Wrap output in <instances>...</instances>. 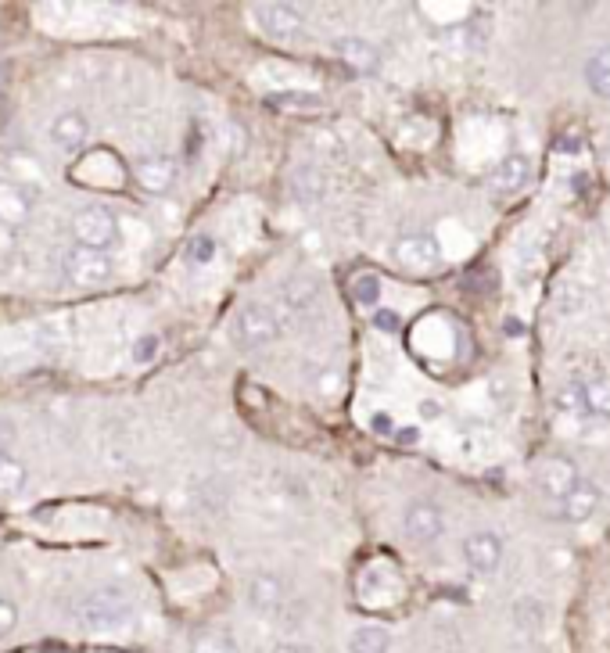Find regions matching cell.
Instances as JSON below:
<instances>
[{"label": "cell", "mask_w": 610, "mask_h": 653, "mask_svg": "<svg viewBox=\"0 0 610 653\" xmlns=\"http://www.w3.org/2000/svg\"><path fill=\"white\" fill-rule=\"evenodd\" d=\"M15 625H18V607L0 596V639L8 636V632H15Z\"/></svg>", "instance_id": "26"}, {"label": "cell", "mask_w": 610, "mask_h": 653, "mask_svg": "<svg viewBox=\"0 0 610 653\" xmlns=\"http://www.w3.org/2000/svg\"><path fill=\"white\" fill-rule=\"evenodd\" d=\"M557 406L564 413H571V417H582V399H578V384H571V388H564V392L557 395Z\"/></svg>", "instance_id": "25"}, {"label": "cell", "mask_w": 610, "mask_h": 653, "mask_svg": "<svg viewBox=\"0 0 610 653\" xmlns=\"http://www.w3.org/2000/svg\"><path fill=\"white\" fill-rule=\"evenodd\" d=\"M395 262L410 273H431L442 262V248L431 234H402L395 241Z\"/></svg>", "instance_id": "6"}, {"label": "cell", "mask_w": 610, "mask_h": 653, "mask_svg": "<svg viewBox=\"0 0 610 653\" xmlns=\"http://www.w3.org/2000/svg\"><path fill=\"white\" fill-rule=\"evenodd\" d=\"M26 488V467L11 453H0V496H15Z\"/></svg>", "instance_id": "20"}, {"label": "cell", "mask_w": 610, "mask_h": 653, "mask_svg": "<svg viewBox=\"0 0 610 653\" xmlns=\"http://www.w3.org/2000/svg\"><path fill=\"white\" fill-rule=\"evenodd\" d=\"M600 499H603L600 485H593V481L582 478L557 503V517H560V521H567V524H582V521H589L596 510H600Z\"/></svg>", "instance_id": "10"}, {"label": "cell", "mask_w": 610, "mask_h": 653, "mask_svg": "<svg viewBox=\"0 0 610 653\" xmlns=\"http://www.w3.org/2000/svg\"><path fill=\"white\" fill-rule=\"evenodd\" d=\"M115 234H119V223H115L108 205H83V209L72 216V237H76L79 248L108 252L115 244Z\"/></svg>", "instance_id": "3"}, {"label": "cell", "mask_w": 610, "mask_h": 653, "mask_svg": "<svg viewBox=\"0 0 610 653\" xmlns=\"http://www.w3.org/2000/svg\"><path fill=\"white\" fill-rule=\"evenodd\" d=\"M284 582H280L277 575H259L252 582V589H248V600H252V607L259 610V614H273V610H280V603H284Z\"/></svg>", "instance_id": "16"}, {"label": "cell", "mask_w": 610, "mask_h": 653, "mask_svg": "<svg viewBox=\"0 0 610 653\" xmlns=\"http://www.w3.org/2000/svg\"><path fill=\"white\" fill-rule=\"evenodd\" d=\"M392 650V636L381 625H363L349 636V653H388Z\"/></svg>", "instance_id": "19"}, {"label": "cell", "mask_w": 610, "mask_h": 653, "mask_svg": "<svg viewBox=\"0 0 610 653\" xmlns=\"http://www.w3.org/2000/svg\"><path fill=\"white\" fill-rule=\"evenodd\" d=\"M585 83L596 97H607L610 101V44L596 47L585 61Z\"/></svg>", "instance_id": "17"}, {"label": "cell", "mask_w": 610, "mask_h": 653, "mask_svg": "<svg viewBox=\"0 0 610 653\" xmlns=\"http://www.w3.org/2000/svg\"><path fill=\"white\" fill-rule=\"evenodd\" d=\"M255 26H259L266 36H273V40H291V36L302 33L305 18L295 4H280V0H273V4H255Z\"/></svg>", "instance_id": "7"}, {"label": "cell", "mask_w": 610, "mask_h": 653, "mask_svg": "<svg viewBox=\"0 0 610 653\" xmlns=\"http://www.w3.org/2000/svg\"><path fill=\"white\" fill-rule=\"evenodd\" d=\"M277 334H280L277 313L262 302H248L244 309H237V316L230 320V341H234L241 352L262 349V345H270Z\"/></svg>", "instance_id": "2"}, {"label": "cell", "mask_w": 610, "mask_h": 653, "mask_svg": "<svg viewBox=\"0 0 610 653\" xmlns=\"http://www.w3.org/2000/svg\"><path fill=\"white\" fill-rule=\"evenodd\" d=\"M578 481H582V474H578V467L571 460H546L539 471H535V488H539L553 506H557Z\"/></svg>", "instance_id": "9"}, {"label": "cell", "mask_w": 610, "mask_h": 653, "mask_svg": "<svg viewBox=\"0 0 610 653\" xmlns=\"http://www.w3.org/2000/svg\"><path fill=\"white\" fill-rule=\"evenodd\" d=\"M191 653H237V643L227 632H205V636L194 639Z\"/></svg>", "instance_id": "22"}, {"label": "cell", "mask_w": 610, "mask_h": 653, "mask_svg": "<svg viewBox=\"0 0 610 653\" xmlns=\"http://www.w3.org/2000/svg\"><path fill=\"white\" fill-rule=\"evenodd\" d=\"M463 560L478 575H496L503 564V539L496 532H471L463 539Z\"/></svg>", "instance_id": "8"}, {"label": "cell", "mask_w": 610, "mask_h": 653, "mask_svg": "<svg viewBox=\"0 0 610 653\" xmlns=\"http://www.w3.org/2000/svg\"><path fill=\"white\" fill-rule=\"evenodd\" d=\"M402 532L406 539L417 542V546H431V542L442 539L445 532V517L431 499H413L406 506V514H402Z\"/></svg>", "instance_id": "5"}, {"label": "cell", "mask_w": 610, "mask_h": 653, "mask_svg": "<svg viewBox=\"0 0 610 653\" xmlns=\"http://www.w3.org/2000/svg\"><path fill=\"white\" fill-rule=\"evenodd\" d=\"M33 216V194L15 180H0V223L4 227H22Z\"/></svg>", "instance_id": "12"}, {"label": "cell", "mask_w": 610, "mask_h": 653, "mask_svg": "<svg viewBox=\"0 0 610 653\" xmlns=\"http://www.w3.org/2000/svg\"><path fill=\"white\" fill-rule=\"evenodd\" d=\"M273 653H302V650H298V646H291V643H280Z\"/></svg>", "instance_id": "29"}, {"label": "cell", "mask_w": 610, "mask_h": 653, "mask_svg": "<svg viewBox=\"0 0 610 653\" xmlns=\"http://www.w3.org/2000/svg\"><path fill=\"white\" fill-rule=\"evenodd\" d=\"M133 618V603L130 596L115 589V585H105V589H94L83 600L76 603V621L90 632H115V628L130 625Z\"/></svg>", "instance_id": "1"}, {"label": "cell", "mask_w": 610, "mask_h": 653, "mask_svg": "<svg viewBox=\"0 0 610 653\" xmlns=\"http://www.w3.org/2000/svg\"><path fill=\"white\" fill-rule=\"evenodd\" d=\"M212 259H216V241H212V237H194V241L187 244V262H191V266H209Z\"/></svg>", "instance_id": "23"}, {"label": "cell", "mask_w": 610, "mask_h": 653, "mask_svg": "<svg viewBox=\"0 0 610 653\" xmlns=\"http://www.w3.org/2000/svg\"><path fill=\"white\" fill-rule=\"evenodd\" d=\"M158 345H162V341H158V334H140L137 341H133V363H151V359L158 356Z\"/></svg>", "instance_id": "24"}, {"label": "cell", "mask_w": 610, "mask_h": 653, "mask_svg": "<svg viewBox=\"0 0 610 653\" xmlns=\"http://www.w3.org/2000/svg\"><path fill=\"white\" fill-rule=\"evenodd\" d=\"M528 180H532V158L528 155H506L503 162H499L496 169H492V176H488V183H492V191L499 194H517L528 187Z\"/></svg>", "instance_id": "11"}, {"label": "cell", "mask_w": 610, "mask_h": 653, "mask_svg": "<svg viewBox=\"0 0 610 653\" xmlns=\"http://www.w3.org/2000/svg\"><path fill=\"white\" fill-rule=\"evenodd\" d=\"M15 438V427H11V420L0 417V453H8V442Z\"/></svg>", "instance_id": "28"}, {"label": "cell", "mask_w": 610, "mask_h": 653, "mask_svg": "<svg viewBox=\"0 0 610 653\" xmlns=\"http://www.w3.org/2000/svg\"><path fill=\"white\" fill-rule=\"evenodd\" d=\"M352 298H356L359 305H366V309H374L377 298H381V280H377L374 273L356 277V280H352Z\"/></svg>", "instance_id": "21"}, {"label": "cell", "mask_w": 610, "mask_h": 653, "mask_svg": "<svg viewBox=\"0 0 610 653\" xmlns=\"http://www.w3.org/2000/svg\"><path fill=\"white\" fill-rule=\"evenodd\" d=\"M173 180H176V162H173L169 155H148V158H140L137 183L144 187V191L166 194L169 187H173Z\"/></svg>", "instance_id": "14"}, {"label": "cell", "mask_w": 610, "mask_h": 653, "mask_svg": "<svg viewBox=\"0 0 610 653\" xmlns=\"http://www.w3.org/2000/svg\"><path fill=\"white\" fill-rule=\"evenodd\" d=\"M90 137V119L83 112H61L51 122V140L61 151H79Z\"/></svg>", "instance_id": "13"}, {"label": "cell", "mask_w": 610, "mask_h": 653, "mask_svg": "<svg viewBox=\"0 0 610 653\" xmlns=\"http://www.w3.org/2000/svg\"><path fill=\"white\" fill-rule=\"evenodd\" d=\"M374 323H377V327H381V331H388V334L399 331V316H395L392 309H377Z\"/></svg>", "instance_id": "27"}, {"label": "cell", "mask_w": 610, "mask_h": 653, "mask_svg": "<svg viewBox=\"0 0 610 653\" xmlns=\"http://www.w3.org/2000/svg\"><path fill=\"white\" fill-rule=\"evenodd\" d=\"M578 399H582V417L610 420V377H589L578 384Z\"/></svg>", "instance_id": "15"}, {"label": "cell", "mask_w": 610, "mask_h": 653, "mask_svg": "<svg viewBox=\"0 0 610 653\" xmlns=\"http://www.w3.org/2000/svg\"><path fill=\"white\" fill-rule=\"evenodd\" d=\"M334 51H338V58H345L352 69H359V72L377 69V51L366 44V40H359V36H341L338 44H334Z\"/></svg>", "instance_id": "18"}, {"label": "cell", "mask_w": 610, "mask_h": 653, "mask_svg": "<svg viewBox=\"0 0 610 653\" xmlns=\"http://www.w3.org/2000/svg\"><path fill=\"white\" fill-rule=\"evenodd\" d=\"M65 273H69V280L79 284V288H101V284L112 280L115 266L108 259V252H90V248L72 244L69 252H65Z\"/></svg>", "instance_id": "4"}]
</instances>
